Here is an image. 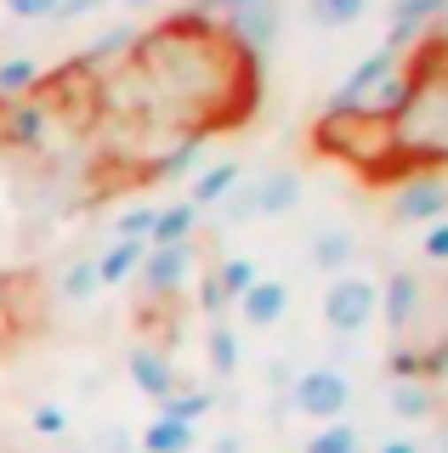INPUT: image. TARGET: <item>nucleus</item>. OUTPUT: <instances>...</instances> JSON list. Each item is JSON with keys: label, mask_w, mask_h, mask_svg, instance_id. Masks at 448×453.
Returning a JSON list of instances; mask_svg holds the SVG:
<instances>
[{"label": "nucleus", "mask_w": 448, "mask_h": 453, "mask_svg": "<svg viewBox=\"0 0 448 453\" xmlns=\"http://www.w3.org/2000/svg\"><path fill=\"white\" fill-rule=\"evenodd\" d=\"M437 68H443V80H431L426 63L414 57L409 103H403V113H398L403 131H391L409 159H426V165L448 159V40H437Z\"/></svg>", "instance_id": "1"}, {"label": "nucleus", "mask_w": 448, "mask_h": 453, "mask_svg": "<svg viewBox=\"0 0 448 453\" xmlns=\"http://www.w3.org/2000/svg\"><path fill=\"white\" fill-rule=\"evenodd\" d=\"M369 318H375V283L341 278L329 289V323H335V329H363Z\"/></svg>", "instance_id": "2"}, {"label": "nucleus", "mask_w": 448, "mask_h": 453, "mask_svg": "<svg viewBox=\"0 0 448 453\" xmlns=\"http://www.w3.org/2000/svg\"><path fill=\"white\" fill-rule=\"evenodd\" d=\"M296 396H301L306 414H341L352 391H346V380L335 374V368H313V374L301 380V391H296Z\"/></svg>", "instance_id": "3"}, {"label": "nucleus", "mask_w": 448, "mask_h": 453, "mask_svg": "<svg viewBox=\"0 0 448 453\" xmlns=\"http://www.w3.org/2000/svg\"><path fill=\"white\" fill-rule=\"evenodd\" d=\"M40 131H46L40 103H18V96L0 103V142H40Z\"/></svg>", "instance_id": "4"}, {"label": "nucleus", "mask_w": 448, "mask_h": 453, "mask_svg": "<svg viewBox=\"0 0 448 453\" xmlns=\"http://www.w3.org/2000/svg\"><path fill=\"white\" fill-rule=\"evenodd\" d=\"M278 311H284V283H250V289H244V318L250 323H273L278 318Z\"/></svg>", "instance_id": "5"}, {"label": "nucleus", "mask_w": 448, "mask_h": 453, "mask_svg": "<svg viewBox=\"0 0 448 453\" xmlns=\"http://www.w3.org/2000/svg\"><path fill=\"white\" fill-rule=\"evenodd\" d=\"M443 181H420V188H409L398 198V216H443Z\"/></svg>", "instance_id": "6"}, {"label": "nucleus", "mask_w": 448, "mask_h": 453, "mask_svg": "<svg viewBox=\"0 0 448 453\" xmlns=\"http://www.w3.org/2000/svg\"><path fill=\"white\" fill-rule=\"evenodd\" d=\"M182 266H188V250H182V244L153 250V261H148V283H153V289H171V283L182 278Z\"/></svg>", "instance_id": "7"}, {"label": "nucleus", "mask_w": 448, "mask_h": 453, "mask_svg": "<svg viewBox=\"0 0 448 453\" xmlns=\"http://www.w3.org/2000/svg\"><path fill=\"white\" fill-rule=\"evenodd\" d=\"M136 261H143V244H136V238H125V244L108 255L103 266H97V283H120L125 273H136Z\"/></svg>", "instance_id": "8"}, {"label": "nucleus", "mask_w": 448, "mask_h": 453, "mask_svg": "<svg viewBox=\"0 0 448 453\" xmlns=\"http://www.w3.org/2000/svg\"><path fill=\"white\" fill-rule=\"evenodd\" d=\"M188 221H193V204H176V210H165V216H153L148 233L159 238V250H165V244H182V238H188Z\"/></svg>", "instance_id": "9"}, {"label": "nucleus", "mask_w": 448, "mask_h": 453, "mask_svg": "<svg viewBox=\"0 0 448 453\" xmlns=\"http://www.w3.org/2000/svg\"><path fill=\"white\" fill-rule=\"evenodd\" d=\"M131 374L143 380L148 391H171V368H165L159 357H153V351H136V357H131Z\"/></svg>", "instance_id": "10"}, {"label": "nucleus", "mask_w": 448, "mask_h": 453, "mask_svg": "<svg viewBox=\"0 0 448 453\" xmlns=\"http://www.w3.org/2000/svg\"><path fill=\"white\" fill-rule=\"evenodd\" d=\"M148 448L153 453H182V448H188V425H182V419H159L148 431Z\"/></svg>", "instance_id": "11"}, {"label": "nucleus", "mask_w": 448, "mask_h": 453, "mask_svg": "<svg viewBox=\"0 0 448 453\" xmlns=\"http://www.w3.org/2000/svg\"><path fill=\"white\" fill-rule=\"evenodd\" d=\"M250 283H256V266H250V261H233L228 273H221V289L210 283V301H216V295H244Z\"/></svg>", "instance_id": "12"}, {"label": "nucleus", "mask_w": 448, "mask_h": 453, "mask_svg": "<svg viewBox=\"0 0 448 453\" xmlns=\"http://www.w3.org/2000/svg\"><path fill=\"white\" fill-rule=\"evenodd\" d=\"M363 12V0H313V18L318 23H352Z\"/></svg>", "instance_id": "13"}, {"label": "nucleus", "mask_w": 448, "mask_h": 453, "mask_svg": "<svg viewBox=\"0 0 448 453\" xmlns=\"http://www.w3.org/2000/svg\"><path fill=\"white\" fill-rule=\"evenodd\" d=\"M290 198H296V181H290V176H278L273 188H261V193H256V210H284Z\"/></svg>", "instance_id": "14"}, {"label": "nucleus", "mask_w": 448, "mask_h": 453, "mask_svg": "<svg viewBox=\"0 0 448 453\" xmlns=\"http://www.w3.org/2000/svg\"><path fill=\"white\" fill-rule=\"evenodd\" d=\"M306 453H358V436H352V431H341V425H335V431H324V436H318V442L306 448Z\"/></svg>", "instance_id": "15"}, {"label": "nucleus", "mask_w": 448, "mask_h": 453, "mask_svg": "<svg viewBox=\"0 0 448 453\" xmlns=\"http://www.w3.org/2000/svg\"><path fill=\"white\" fill-rule=\"evenodd\" d=\"M414 311V278H398L391 283V323H409Z\"/></svg>", "instance_id": "16"}, {"label": "nucleus", "mask_w": 448, "mask_h": 453, "mask_svg": "<svg viewBox=\"0 0 448 453\" xmlns=\"http://www.w3.org/2000/svg\"><path fill=\"white\" fill-rule=\"evenodd\" d=\"M23 85H35V63H6V68H0V91H6V96H18Z\"/></svg>", "instance_id": "17"}, {"label": "nucleus", "mask_w": 448, "mask_h": 453, "mask_svg": "<svg viewBox=\"0 0 448 453\" xmlns=\"http://www.w3.org/2000/svg\"><path fill=\"white\" fill-rule=\"evenodd\" d=\"M437 6H443V0H403V6H398V35H409V28L426 18V12H437Z\"/></svg>", "instance_id": "18"}, {"label": "nucleus", "mask_w": 448, "mask_h": 453, "mask_svg": "<svg viewBox=\"0 0 448 453\" xmlns=\"http://www.w3.org/2000/svg\"><path fill=\"white\" fill-rule=\"evenodd\" d=\"M233 176H239V170H233V165H221V170H210V176L199 181V198H216V193H228V188H233Z\"/></svg>", "instance_id": "19"}, {"label": "nucleus", "mask_w": 448, "mask_h": 453, "mask_svg": "<svg viewBox=\"0 0 448 453\" xmlns=\"http://www.w3.org/2000/svg\"><path fill=\"white\" fill-rule=\"evenodd\" d=\"M18 18H46V12H58V0H6Z\"/></svg>", "instance_id": "20"}, {"label": "nucleus", "mask_w": 448, "mask_h": 453, "mask_svg": "<svg viewBox=\"0 0 448 453\" xmlns=\"http://www.w3.org/2000/svg\"><path fill=\"white\" fill-rule=\"evenodd\" d=\"M97 289V266H74L68 273V295H91Z\"/></svg>", "instance_id": "21"}, {"label": "nucleus", "mask_w": 448, "mask_h": 453, "mask_svg": "<svg viewBox=\"0 0 448 453\" xmlns=\"http://www.w3.org/2000/svg\"><path fill=\"white\" fill-rule=\"evenodd\" d=\"M148 226H153V216H148V210H136V216H125V221H120V233H125V238H143Z\"/></svg>", "instance_id": "22"}, {"label": "nucleus", "mask_w": 448, "mask_h": 453, "mask_svg": "<svg viewBox=\"0 0 448 453\" xmlns=\"http://www.w3.org/2000/svg\"><path fill=\"white\" fill-rule=\"evenodd\" d=\"M426 255H437V261H448V226H431V233H426Z\"/></svg>", "instance_id": "23"}, {"label": "nucleus", "mask_w": 448, "mask_h": 453, "mask_svg": "<svg viewBox=\"0 0 448 453\" xmlns=\"http://www.w3.org/2000/svg\"><path fill=\"white\" fill-rule=\"evenodd\" d=\"M210 357H216V368H233V340L216 334V340H210Z\"/></svg>", "instance_id": "24"}, {"label": "nucleus", "mask_w": 448, "mask_h": 453, "mask_svg": "<svg viewBox=\"0 0 448 453\" xmlns=\"http://www.w3.org/2000/svg\"><path fill=\"white\" fill-rule=\"evenodd\" d=\"M318 255H324V261L335 266V261H341V255H346V238H341V233H335V238H324V244H318Z\"/></svg>", "instance_id": "25"}, {"label": "nucleus", "mask_w": 448, "mask_h": 453, "mask_svg": "<svg viewBox=\"0 0 448 453\" xmlns=\"http://www.w3.org/2000/svg\"><path fill=\"white\" fill-rule=\"evenodd\" d=\"M386 453H414V448H409V442H391V448H386Z\"/></svg>", "instance_id": "26"}]
</instances>
